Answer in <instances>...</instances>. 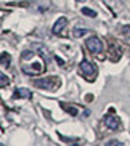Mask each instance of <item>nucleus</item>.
Listing matches in <instances>:
<instances>
[{"label":"nucleus","instance_id":"f03ea898","mask_svg":"<svg viewBox=\"0 0 130 146\" xmlns=\"http://www.w3.org/2000/svg\"><path fill=\"white\" fill-rule=\"evenodd\" d=\"M85 47L88 48V52H92L93 55H98V53L103 52V42H101L96 35H92L85 40Z\"/></svg>","mask_w":130,"mask_h":146},{"label":"nucleus","instance_id":"7ed1b4c3","mask_svg":"<svg viewBox=\"0 0 130 146\" xmlns=\"http://www.w3.org/2000/svg\"><path fill=\"white\" fill-rule=\"evenodd\" d=\"M79 69H80V72H82L90 82L93 80V77H95V74H96V68L92 64L90 61L84 60L82 63H80V66H79Z\"/></svg>","mask_w":130,"mask_h":146},{"label":"nucleus","instance_id":"9b49d317","mask_svg":"<svg viewBox=\"0 0 130 146\" xmlns=\"http://www.w3.org/2000/svg\"><path fill=\"white\" fill-rule=\"evenodd\" d=\"M85 34H88V29H82V27H76V29L72 31V35L76 37V39H79V37H84Z\"/></svg>","mask_w":130,"mask_h":146},{"label":"nucleus","instance_id":"1a4fd4ad","mask_svg":"<svg viewBox=\"0 0 130 146\" xmlns=\"http://www.w3.org/2000/svg\"><path fill=\"white\" fill-rule=\"evenodd\" d=\"M60 104H61V108H63L68 114H71V116H77V114H79V109L76 106H69L68 103H60Z\"/></svg>","mask_w":130,"mask_h":146},{"label":"nucleus","instance_id":"6e6552de","mask_svg":"<svg viewBox=\"0 0 130 146\" xmlns=\"http://www.w3.org/2000/svg\"><path fill=\"white\" fill-rule=\"evenodd\" d=\"M109 53H111V55H109V58H111L113 61H117L119 58H121V50H119L114 43H111V47H109Z\"/></svg>","mask_w":130,"mask_h":146},{"label":"nucleus","instance_id":"f8f14e48","mask_svg":"<svg viewBox=\"0 0 130 146\" xmlns=\"http://www.w3.org/2000/svg\"><path fill=\"white\" fill-rule=\"evenodd\" d=\"M0 63L5 64V66H8L10 63H11V55H10V53H2V55H0Z\"/></svg>","mask_w":130,"mask_h":146},{"label":"nucleus","instance_id":"9d476101","mask_svg":"<svg viewBox=\"0 0 130 146\" xmlns=\"http://www.w3.org/2000/svg\"><path fill=\"white\" fill-rule=\"evenodd\" d=\"M10 85V79L7 74H3L2 71H0V88H5V87Z\"/></svg>","mask_w":130,"mask_h":146},{"label":"nucleus","instance_id":"f3484780","mask_svg":"<svg viewBox=\"0 0 130 146\" xmlns=\"http://www.w3.org/2000/svg\"><path fill=\"white\" fill-rule=\"evenodd\" d=\"M76 2H84V0H76Z\"/></svg>","mask_w":130,"mask_h":146},{"label":"nucleus","instance_id":"20e7f679","mask_svg":"<svg viewBox=\"0 0 130 146\" xmlns=\"http://www.w3.org/2000/svg\"><path fill=\"white\" fill-rule=\"evenodd\" d=\"M104 125H106L109 130H117L121 127V120H119L117 116H114V114H106V116H104Z\"/></svg>","mask_w":130,"mask_h":146},{"label":"nucleus","instance_id":"423d86ee","mask_svg":"<svg viewBox=\"0 0 130 146\" xmlns=\"http://www.w3.org/2000/svg\"><path fill=\"white\" fill-rule=\"evenodd\" d=\"M68 26V19H66L64 16H61V18H58V21L53 24V34H61L63 32V29Z\"/></svg>","mask_w":130,"mask_h":146},{"label":"nucleus","instance_id":"4468645a","mask_svg":"<svg viewBox=\"0 0 130 146\" xmlns=\"http://www.w3.org/2000/svg\"><path fill=\"white\" fill-rule=\"evenodd\" d=\"M122 34L125 35L127 39H130V26H124V27H122Z\"/></svg>","mask_w":130,"mask_h":146},{"label":"nucleus","instance_id":"2eb2a0df","mask_svg":"<svg viewBox=\"0 0 130 146\" xmlns=\"http://www.w3.org/2000/svg\"><path fill=\"white\" fill-rule=\"evenodd\" d=\"M106 145H108V146H121L122 143H121V141H117V140H111V141H108Z\"/></svg>","mask_w":130,"mask_h":146},{"label":"nucleus","instance_id":"dca6fc26","mask_svg":"<svg viewBox=\"0 0 130 146\" xmlns=\"http://www.w3.org/2000/svg\"><path fill=\"white\" fill-rule=\"evenodd\" d=\"M55 60H56V63H60L61 66H64V61L61 60V58H58V56H55Z\"/></svg>","mask_w":130,"mask_h":146},{"label":"nucleus","instance_id":"f257e3e1","mask_svg":"<svg viewBox=\"0 0 130 146\" xmlns=\"http://www.w3.org/2000/svg\"><path fill=\"white\" fill-rule=\"evenodd\" d=\"M34 85L37 87V88H42V90L53 92V90H58V88H60L61 80L56 76H48V77H43V79H35Z\"/></svg>","mask_w":130,"mask_h":146},{"label":"nucleus","instance_id":"39448f33","mask_svg":"<svg viewBox=\"0 0 130 146\" xmlns=\"http://www.w3.org/2000/svg\"><path fill=\"white\" fill-rule=\"evenodd\" d=\"M23 71L26 74H29V76H37V74H40L43 71V66L40 61H37L34 64H24L23 66Z\"/></svg>","mask_w":130,"mask_h":146},{"label":"nucleus","instance_id":"ddd939ff","mask_svg":"<svg viewBox=\"0 0 130 146\" xmlns=\"http://www.w3.org/2000/svg\"><path fill=\"white\" fill-rule=\"evenodd\" d=\"M82 15H85V16H88V18H95L96 16V11H95V10H92V8L84 7V8H82Z\"/></svg>","mask_w":130,"mask_h":146},{"label":"nucleus","instance_id":"0eeeda50","mask_svg":"<svg viewBox=\"0 0 130 146\" xmlns=\"http://www.w3.org/2000/svg\"><path fill=\"white\" fill-rule=\"evenodd\" d=\"M15 98H31L32 96V92H29L27 88H16L15 90V95H13Z\"/></svg>","mask_w":130,"mask_h":146}]
</instances>
